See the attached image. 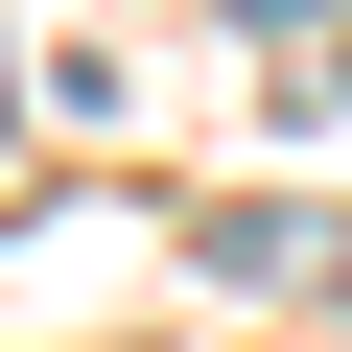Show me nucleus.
Instances as JSON below:
<instances>
[{"label":"nucleus","instance_id":"f257e3e1","mask_svg":"<svg viewBox=\"0 0 352 352\" xmlns=\"http://www.w3.org/2000/svg\"><path fill=\"white\" fill-rule=\"evenodd\" d=\"M235 24H329V0H235Z\"/></svg>","mask_w":352,"mask_h":352}]
</instances>
